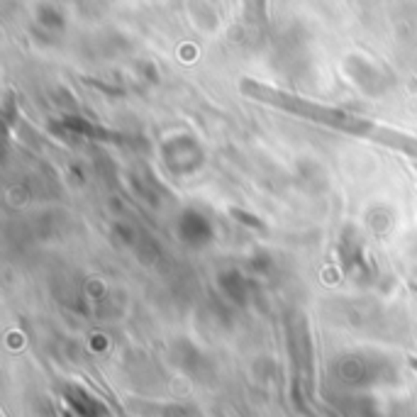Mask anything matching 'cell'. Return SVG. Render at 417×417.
<instances>
[{
  "label": "cell",
  "instance_id": "obj_1",
  "mask_svg": "<svg viewBox=\"0 0 417 417\" xmlns=\"http://www.w3.org/2000/svg\"><path fill=\"white\" fill-rule=\"evenodd\" d=\"M415 366H417V362H415Z\"/></svg>",
  "mask_w": 417,
  "mask_h": 417
}]
</instances>
